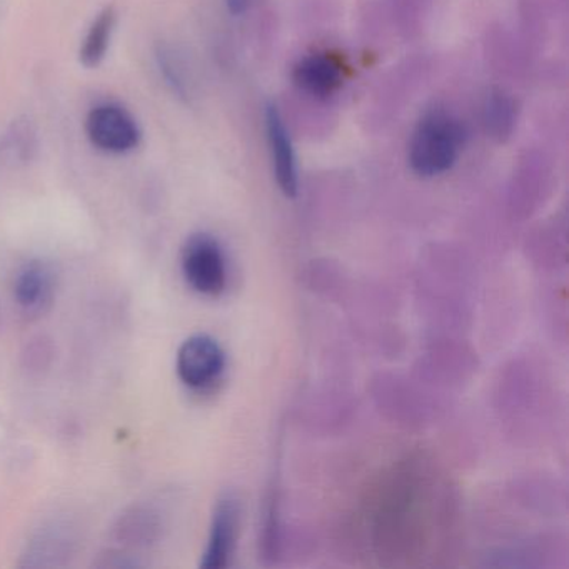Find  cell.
Segmentation results:
<instances>
[{"label": "cell", "instance_id": "7c38bea8", "mask_svg": "<svg viewBox=\"0 0 569 569\" xmlns=\"http://www.w3.org/2000/svg\"><path fill=\"white\" fill-rule=\"evenodd\" d=\"M121 528L119 531H121L122 538H129L131 541L151 539L152 532L156 531V525L152 522L151 515L139 511L132 512Z\"/></svg>", "mask_w": 569, "mask_h": 569}, {"label": "cell", "instance_id": "5b68a950", "mask_svg": "<svg viewBox=\"0 0 569 569\" xmlns=\"http://www.w3.org/2000/svg\"><path fill=\"white\" fill-rule=\"evenodd\" d=\"M264 126L272 171H274L279 189L288 198H296L299 191L298 158H296L295 144H292L288 126L274 104L266 106Z\"/></svg>", "mask_w": 569, "mask_h": 569}, {"label": "cell", "instance_id": "9c48e42d", "mask_svg": "<svg viewBox=\"0 0 569 569\" xmlns=\"http://www.w3.org/2000/svg\"><path fill=\"white\" fill-rule=\"evenodd\" d=\"M116 12L112 8H106L98 16L86 36L84 44L81 48V64L84 68H98L104 61L108 52L109 42H111L112 31H114Z\"/></svg>", "mask_w": 569, "mask_h": 569}, {"label": "cell", "instance_id": "8fae6325", "mask_svg": "<svg viewBox=\"0 0 569 569\" xmlns=\"http://www.w3.org/2000/svg\"><path fill=\"white\" fill-rule=\"evenodd\" d=\"M159 66H161L162 74L166 81L171 86L172 91L179 94V98H188L189 82L186 79L184 66L181 64L174 52L169 49H161L158 52Z\"/></svg>", "mask_w": 569, "mask_h": 569}, {"label": "cell", "instance_id": "8992f818", "mask_svg": "<svg viewBox=\"0 0 569 569\" xmlns=\"http://www.w3.org/2000/svg\"><path fill=\"white\" fill-rule=\"evenodd\" d=\"M239 528V505L232 496H224L212 515L211 532L202 555V569L228 568L236 548Z\"/></svg>", "mask_w": 569, "mask_h": 569}, {"label": "cell", "instance_id": "3957f363", "mask_svg": "<svg viewBox=\"0 0 569 569\" xmlns=\"http://www.w3.org/2000/svg\"><path fill=\"white\" fill-rule=\"evenodd\" d=\"M176 368H178L179 379L188 388L196 391L211 388L224 372V349L212 336H191L179 348Z\"/></svg>", "mask_w": 569, "mask_h": 569}, {"label": "cell", "instance_id": "4fadbf2b", "mask_svg": "<svg viewBox=\"0 0 569 569\" xmlns=\"http://www.w3.org/2000/svg\"><path fill=\"white\" fill-rule=\"evenodd\" d=\"M226 6L231 14L241 16L248 9L249 0H226Z\"/></svg>", "mask_w": 569, "mask_h": 569}, {"label": "cell", "instance_id": "52a82bcc", "mask_svg": "<svg viewBox=\"0 0 569 569\" xmlns=\"http://www.w3.org/2000/svg\"><path fill=\"white\" fill-rule=\"evenodd\" d=\"M296 86L312 98H329L342 86V68L326 54L302 58L295 68Z\"/></svg>", "mask_w": 569, "mask_h": 569}, {"label": "cell", "instance_id": "6da1fadb", "mask_svg": "<svg viewBox=\"0 0 569 569\" xmlns=\"http://www.w3.org/2000/svg\"><path fill=\"white\" fill-rule=\"evenodd\" d=\"M466 142L462 122L446 109H431L412 132L408 162L415 174L436 178L458 162Z\"/></svg>", "mask_w": 569, "mask_h": 569}, {"label": "cell", "instance_id": "277c9868", "mask_svg": "<svg viewBox=\"0 0 569 569\" xmlns=\"http://www.w3.org/2000/svg\"><path fill=\"white\" fill-rule=\"evenodd\" d=\"M86 128L92 144L111 154L132 151L141 141L138 124L121 106L102 104L92 109Z\"/></svg>", "mask_w": 569, "mask_h": 569}, {"label": "cell", "instance_id": "30bf717a", "mask_svg": "<svg viewBox=\"0 0 569 569\" xmlns=\"http://www.w3.org/2000/svg\"><path fill=\"white\" fill-rule=\"evenodd\" d=\"M515 104L501 91L491 92L486 98L485 108H482V122H485L486 131L492 138H508L515 128Z\"/></svg>", "mask_w": 569, "mask_h": 569}, {"label": "cell", "instance_id": "ba28073f", "mask_svg": "<svg viewBox=\"0 0 569 569\" xmlns=\"http://www.w3.org/2000/svg\"><path fill=\"white\" fill-rule=\"evenodd\" d=\"M54 286V272L44 261H31L18 272L16 301L26 309H38L48 301Z\"/></svg>", "mask_w": 569, "mask_h": 569}, {"label": "cell", "instance_id": "7a4b0ae2", "mask_svg": "<svg viewBox=\"0 0 569 569\" xmlns=\"http://www.w3.org/2000/svg\"><path fill=\"white\" fill-rule=\"evenodd\" d=\"M182 272L196 292L209 298L222 295L228 284V264L218 239L206 232L192 234L182 248Z\"/></svg>", "mask_w": 569, "mask_h": 569}]
</instances>
